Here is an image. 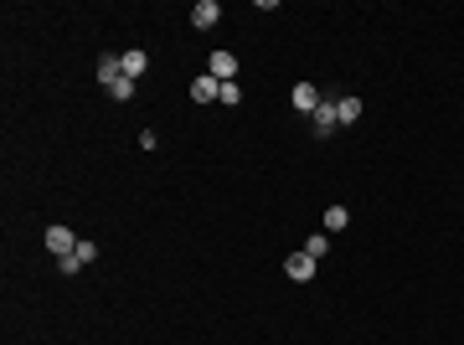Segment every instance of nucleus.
I'll return each instance as SVG.
<instances>
[{
    "mask_svg": "<svg viewBox=\"0 0 464 345\" xmlns=\"http://www.w3.org/2000/svg\"><path fill=\"white\" fill-rule=\"evenodd\" d=\"M289 98H294V109H299L304 119H309V114H315V109H320V103H325V98H320V88H315V83H294V93H289Z\"/></svg>",
    "mask_w": 464,
    "mask_h": 345,
    "instance_id": "6",
    "label": "nucleus"
},
{
    "mask_svg": "<svg viewBox=\"0 0 464 345\" xmlns=\"http://www.w3.org/2000/svg\"><path fill=\"white\" fill-rule=\"evenodd\" d=\"M217 88H222V83H217L212 73H202V78L191 83V98H196V103H217Z\"/></svg>",
    "mask_w": 464,
    "mask_h": 345,
    "instance_id": "8",
    "label": "nucleus"
},
{
    "mask_svg": "<svg viewBox=\"0 0 464 345\" xmlns=\"http://www.w3.org/2000/svg\"><path fill=\"white\" fill-rule=\"evenodd\" d=\"M119 78H124V57L119 52H103L98 57V83H103V88H114Z\"/></svg>",
    "mask_w": 464,
    "mask_h": 345,
    "instance_id": "7",
    "label": "nucleus"
},
{
    "mask_svg": "<svg viewBox=\"0 0 464 345\" xmlns=\"http://www.w3.org/2000/svg\"><path fill=\"white\" fill-rule=\"evenodd\" d=\"M78 243H83V237H73L68 227H57V222L47 227V253L57 258V263H62V258H73V253H78Z\"/></svg>",
    "mask_w": 464,
    "mask_h": 345,
    "instance_id": "1",
    "label": "nucleus"
},
{
    "mask_svg": "<svg viewBox=\"0 0 464 345\" xmlns=\"http://www.w3.org/2000/svg\"><path fill=\"white\" fill-rule=\"evenodd\" d=\"M304 253H309V258H315V263H320V258L330 253V232H315V237H309V243H304Z\"/></svg>",
    "mask_w": 464,
    "mask_h": 345,
    "instance_id": "12",
    "label": "nucleus"
},
{
    "mask_svg": "<svg viewBox=\"0 0 464 345\" xmlns=\"http://www.w3.org/2000/svg\"><path fill=\"white\" fill-rule=\"evenodd\" d=\"M108 93H114L119 103H129V98H135V83H129V78H119V83H114V88H108Z\"/></svg>",
    "mask_w": 464,
    "mask_h": 345,
    "instance_id": "14",
    "label": "nucleus"
},
{
    "mask_svg": "<svg viewBox=\"0 0 464 345\" xmlns=\"http://www.w3.org/2000/svg\"><path fill=\"white\" fill-rule=\"evenodd\" d=\"M336 114H341V124H356L361 119V98H336Z\"/></svg>",
    "mask_w": 464,
    "mask_h": 345,
    "instance_id": "10",
    "label": "nucleus"
},
{
    "mask_svg": "<svg viewBox=\"0 0 464 345\" xmlns=\"http://www.w3.org/2000/svg\"><path fill=\"white\" fill-rule=\"evenodd\" d=\"M73 258H78V263H93V258H98V248H93V243H88V237H83V243H78V253H73Z\"/></svg>",
    "mask_w": 464,
    "mask_h": 345,
    "instance_id": "15",
    "label": "nucleus"
},
{
    "mask_svg": "<svg viewBox=\"0 0 464 345\" xmlns=\"http://www.w3.org/2000/svg\"><path fill=\"white\" fill-rule=\"evenodd\" d=\"M217 21H222V6H217V0H196V6H191V26L196 31H212Z\"/></svg>",
    "mask_w": 464,
    "mask_h": 345,
    "instance_id": "4",
    "label": "nucleus"
},
{
    "mask_svg": "<svg viewBox=\"0 0 464 345\" xmlns=\"http://www.w3.org/2000/svg\"><path fill=\"white\" fill-rule=\"evenodd\" d=\"M284 273H289L294 284H309V278H315V258H309V253L299 248V253H289V258H284Z\"/></svg>",
    "mask_w": 464,
    "mask_h": 345,
    "instance_id": "2",
    "label": "nucleus"
},
{
    "mask_svg": "<svg viewBox=\"0 0 464 345\" xmlns=\"http://www.w3.org/2000/svg\"><path fill=\"white\" fill-rule=\"evenodd\" d=\"M217 103H242V83H222V88H217Z\"/></svg>",
    "mask_w": 464,
    "mask_h": 345,
    "instance_id": "13",
    "label": "nucleus"
},
{
    "mask_svg": "<svg viewBox=\"0 0 464 345\" xmlns=\"http://www.w3.org/2000/svg\"><path fill=\"white\" fill-rule=\"evenodd\" d=\"M346 222H351L346 206H330V211H325V232H346Z\"/></svg>",
    "mask_w": 464,
    "mask_h": 345,
    "instance_id": "11",
    "label": "nucleus"
},
{
    "mask_svg": "<svg viewBox=\"0 0 464 345\" xmlns=\"http://www.w3.org/2000/svg\"><path fill=\"white\" fill-rule=\"evenodd\" d=\"M119 57H124V78H129V83H140L145 68H150V57H145L140 47H135V52H119Z\"/></svg>",
    "mask_w": 464,
    "mask_h": 345,
    "instance_id": "9",
    "label": "nucleus"
},
{
    "mask_svg": "<svg viewBox=\"0 0 464 345\" xmlns=\"http://www.w3.org/2000/svg\"><path fill=\"white\" fill-rule=\"evenodd\" d=\"M207 73H212L217 83H237V57H232V52H212V57H207Z\"/></svg>",
    "mask_w": 464,
    "mask_h": 345,
    "instance_id": "3",
    "label": "nucleus"
},
{
    "mask_svg": "<svg viewBox=\"0 0 464 345\" xmlns=\"http://www.w3.org/2000/svg\"><path fill=\"white\" fill-rule=\"evenodd\" d=\"M309 124H315V134H336L341 129V114H336V98H325L315 114H309Z\"/></svg>",
    "mask_w": 464,
    "mask_h": 345,
    "instance_id": "5",
    "label": "nucleus"
}]
</instances>
